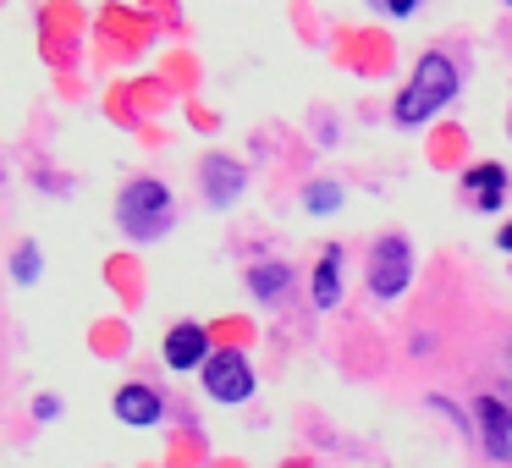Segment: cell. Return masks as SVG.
Segmentation results:
<instances>
[{
	"label": "cell",
	"mask_w": 512,
	"mask_h": 468,
	"mask_svg": "<svg viewBox=\"0 0 512 468\" xmlns=\"http://www.w3.org/2000/svg\"><path fill=\"white\" fill-rule=\"evenodd\" d=\"M457 83H463V78H457V61H452V56H441V50L419 56V67H413L408 89L397 94V105H391L397 127H419V122H430V116L457 94Z\"/></svg>",
	"instance_id": "6da1fadb"
},
{
	"label": "cell",
	"mask_w": 512,
	"mask_h": 468,
	"mask_svg": "<svg viewBox=\"0 0 512 468\" xmlns=\"http://www.w3.org/2000/svg\"><path fill=\"white\" fill-rule=\"evenodd\" d=\"M122 226L127 232H144V237H155L160 226L171 221V193H166V182H155V177H133L122 188Z\"/></svg>",
	"instance_id": "7a4b0ae2"
},
{
	"label": "cell",
	"mask_w": 512,
	"mask_h": 468,
	"mask_svg": "<svg viewBox=\"0 0 512 468\" xmlns=\"http://www.w3.org/2000/svg\"><path fill=\"white\" fill-rule=\"evenodd\" d=\"M408 281H413L408 237H380L375 259H369V292H375V298H397V292H408Z\"/></svg>",
	"instance_id": "3957f363"
},
{
	"label": "cell",
	"mask_w": 512,
	"mask_h": 468,
	"mask_svg": "<svg viewBox=\"0 0 512 468\" xmlns=\"http://www.w3.org/2000/svg\"><path fill=\"white\" fill-rule=\"evenodd\" d=\"M204 391H210L215 402H226V408H237V402L254 397V364H248L243 353H210V364H204Z\"/></svg>",
	"instance_id": "277c9868"
},
{
	"label": "cell",
	"mask_w": 512,
	"mask_h": 468,
	"mask_svg": "<svg viewBox=\"0 0 512 468\" xmlns=\"http://www.w3.org/2000/svg\"><path fill=\"white\" fill-rule=\"evenodd\" d=\"M210 336H204V325L182 320L166 331V347H160V358H166V369H177V375H188V369H204L210 364Z\"/></svg>",
	"instance_id": "5b68a950"
},
{
	"label": "cell",
	"mask_w": 512,
	"mask_h": 468,
	"mask_svg": "<svg viewBox=\"0 0 512 468\" xmlns=\"http://www.w3.org/2000/svg\"><path fill=\"white\" fill-rule=\"evenodd\" d=\"M160 413H166V402H160L149 386H122L116 391V419L122 424H138V430H144V424H160Z\"/></svg>",
	"instance_id": "8992f818"
},
{
	"label": "cell",
	"mask_w": 512,
	"mask_h": 468,
	"mask_svg": "<svg viewBox=\"0 0 512 468\" xmlns=\"http://www.w3.org/2000/svg\"><path fill=\"white\" fill-rule=\"evenodd\" d=\"M479 430H485L490 457H512V419L496 397H479Z\"/></svg>",
	"instance_id": "52a82bcc"
},
{
	"label": "cell",
	"mask_w": 512,
	"mask_h": 468,
	"mask_svg": "<svg viewBox=\"0 0 512 468\" xmlns=\"http://www.w3.org/2000/svg\"><path fill=\"white\" fill-rule=\"evenodd\" d=\"M463 188H468V199H474L479 210H501V199H507V171L501 166H474L463 177Z\"/></svg>",
	"instance_id": "ba28073f"
},
{
	"label": "cell",
	"mask_w": 512,
	"mask_h": 468,
	"mask_svg": "<svg viewBox=\"0 0 512 468\" xmlns=\"http://www.w3.org/2000/svg\"><path fill=\"white\" fill-rule=\"evenodd\" d=\"M204 193H210V204H232L243 193V166L237 160H204Z\"/></svg>",
	"instance_id": "9c48e42d"
},
{
	"label": "cell",
	"mask_w": 512,
	"mask_h": 468,
	"mask_svg": "<svg viewBox=\"0 0 512 468\" xmlns=\"http://www.w3.org/2000/svg\"><path fill=\"white\" fill-rule=\"evenodd\" d=\"M336 298H342V248H325L320 265H314V303L336 309Z\"/></svg>",
	"instance_id": "30bf717a"
},
{
	"label": "cell",
	"mask_w": 512,
	"mask_h": 468,
	"mask_svg": "<svg viewBox=\"0 0 512 468\" xmlns=\"http://www.w3.org/2000/svg\"><path fill=\"white\" fill-rule=\"evenodd\" d=\"M248 287H254L259 298H281V292H287V270L281 265H254L248 270Z\"/></svg>",
	"instance_id": "8fae6325"
},
{
	"label": "cell",
	"mask_w": 512,
	"mask_h": 468,
	"mask_svg": "<svg viewBox=\"0 0 512 468\" xmlns=\"http://www.w3.org/2000/svg\"><path fill=\"white\" fill-rule=\"evenodd\" d=\"M303 204H309V215H331L336 204H342V188H336V182H314V188L303 193Z\"/></svg>",
	"instance_id": "7c38bea8"
},
{
	"label": "cell",
	"mask_w": 512,
	"mask_h": 468,
	"mask_svg": "<svg viewBox=\"0 0 512 468\" xmlns=\"http://www.w3.org/2000/svg\"><path fill=\"white\" fill-rule=\"evenodd\" d=\"M12 276L23 281V287L39 276V248H34V243H23V248H17V265H12Z\"/></svg>",
	"instance_id": "4fadbf2b"
},
{
	"label": "cell",
	"mask_w": 512,
	"mask_h": 468,
	"mask_svg": "<svg viewBox=\"0 0 512 468\" xmlns=\"http://www.w3.org/2000/svg\"><path fill=\"white\" fill-rule=\"evenodd\" d=\"M369 6H375L380 17H413L419 12V0H369Z\"/></svg>",
	"instance_id": "5bb4252c"
},
{
	"label": "cell",
	"mask_w": 512,
	"mask_h": 468,
	"mask_svg": "<svg viewBox=\"0 0 512 468\" xmlns=\"http://www.w3.org/2000/svg\"><path fill=\"white\" fill-rule=\"evenodd\" d=\"M34 413H39V419H56V413H61V402H50V397H39V402H34Z\"/></svg>",
	"instance_id": "9a60e30c"
},
{
	"label": "cell",
	"mask_w": 512,
	"mask_h": 468,
	"mask_svg": "<svg viewBox=\"0 0 512 468\" xmlns=\"http://www.w3.org/2000/svg\"><path fill=\"white\" fill-rule=\"evenodd\" d=\"M501 248H507V254H512V226H501Z\"/></svg>",
	"instance_id": "2e32d148"
},
{
	"label": "cell",
	"mask_w": 512,
	"mask_h": 468,
	"mask_svg": "<svg viewBox=\"0 0 512 468\" xmlns=\"http://www.w3.org/2000/svg\"><path fill=\"white\" fill-rule=\"evenodd\" d=\"M507 6H512V0H507Z\"/></svg>",
	"instance_id": "e0dca14e"
}]
</instances>
